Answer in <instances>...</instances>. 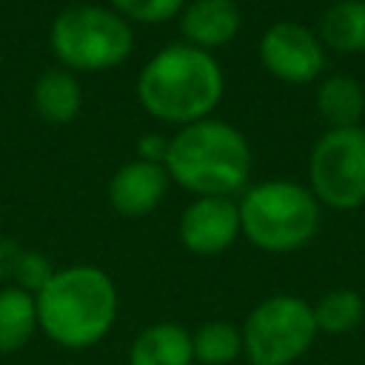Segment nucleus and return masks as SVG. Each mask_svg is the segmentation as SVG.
I'll return each instance as SVG.
<instances>
[{
	"instance_id": "obj_1",
	"label": "nucleus",
	"mask_w": 365,
	"mask_h": 365,
	"mask_svg": "<svg viewBox=\"0 0 365 365\" xmlns=\"http://www.w3.org/2000/svg\"><path fill=\"white\" fill-rule=\"evenodd\" d=\"M34 302L40 331L68 351L100 345L120 311L114 279L88 262L54 268L51 279L34 294Z\"/></svg>"
},
{
	"instance_id": "obj_2",
	"label": "nucleus",
	"mask_w": 365,
	"mask_h": 365,
	"mask_svg": "<svg viewBox=\"0 0 365 365\" xmlns=\"http://www.w3.org/2000/svg\"><path fill=\"white\" fill-rule=\"evenodd\" d=\"M222 68L211 51L188 43H171L160 48L137 77L140 106L174 125H191L205 120L222 100Z\"/></svg>"
},
{
	"instance_id": "obj_3",
	"label": "nucleus",
	"mask_w": 365,
	"mask_h": 365,
	"mask_svg": "<svg viewBox=\"0 0 365 365\" xmlns=\"http://www.w3.org/2000/svg\"><path fill=\"white\" fill-rule=\"evenodd\" d=\"M163 165L171 182L197 197H231L245 188L254 154L240 128L205 117L168 140Z\"/></svg>"
},
{
	"instance_id": "obj_4",
	"label": "nucleus",
	"mask_w": 365,
	"mask_h": 365,
	"mask_svg": "<svg viewBox=\"0 0 365 365\" xmlns=\"http://www.w3.org/2000/svg\"><path fill=\"white\" fill-rule=\"evenodd\" d=\"M240 208V231L251 245L268 254H291L305 248L319 231V202L294 180H265L251 185Z\"/></svg>"
},
{
	"instance_id": "obj_5",
	"label": "nucleus",
	"mask_w": 365,
	"mask_h": 365,
	"mask_svg": "<svg viewBox=\"0 0 365 365\" xmlns=\"http://www.w3.org/2000/svg\"><path fill=\"white\" fill-rule=\"evenodd\" d=\"M51 48L63 68L106 71L120 66L134 48V31L114 9L77 3L51 23Z\"/></svg>"
},
{
	"instance_id": "obj_6",
	"label": "nucleus",
	"mask_w": 365,
	"mask_h": 365,
	"mask_svg": "<svg viewBox=\"0 0 365 365\" xmlns=\"http://www.w3.org/2000/svg\"><path fill=\"white\" fill-rule=\"evenodd\" d=\"M240 331L248 365H294L319 336L311 302L297 294L265 297L251 308Z\"/></svg>"
},
{
	"instance_id": "obj_7",
	"label": "nucleus",
	"mask_w": 365,
	"mask_h": 365,
	"mask_svg": "<svg viewBox=\"0 0 365 365\" xmlns=\"http://www.w3.org/2000/svg\"><path fill=\"white\" fill-rule=\"evenodd\" d=\"M308 191L331 211L365 205V128H328L314 143Z\"/></svg>"
},
{
	"instance_id": "obj_8",
	"label": "nucleus",
	"mask_w": 365,
	"mask_h": 365,
	"mask_svg": "<svg viewBox=\"0 0 365 365\" xmlns=\"http://www.w3.org/2000/svg\"><path fill=\"white\" fill-rule=\"evenodd\" d=\"M259 60L271 77L299 86L317 80L325 68V46L308 26L279 20L262 31Z\"/></svg>"
},
{
	"instance_id": "obj_9",
	"label": "nucleus",
	"mask_w": 365,
	"mask_h": 365,
	"mask_svg": "<svg viewBox=\"0 0 365 365\" xmlns=\"http://www.w3.org/2000/svg\"><path fill=\"white\" fill-rule=\"evenodd\" d=\"M240 234V208L231 197H197L180 217V242L197 257L228 251Z\"/></svg>"
},
{
	"instance_id": "obj_10",
	"label": "nucleus",
	"mask_w": 365,
	"mask_h": 365,
	"mask_svg": "<svg viewBox=\"0 0 365 365\" xmlns=\"http://www.w3.org/2000/svg\"><path fill=\"white\" fill-rule=\"evenodd\" d=\"M168 182L165 165L131 160L108 180V202L123 217H145L163 202Z\"/></svg>"
},
{
	"instance_id": "obj_11",
	"label": "nucleus",
	"mask_w": 365,
	"mask_h": 365,
	"mask_svg": "<svg viewBox=\"0 0 365 365\" xmlns=\"http://www.w3.org/2000/svg\"><path fill=\"white\" fill-rule=\"evenodd\" d=\"M240 26L242 14L234 0H191L180 11V31L185 43L202 51L231 43Z\"/></svg>"
},
{
	"instance_id": "obj_12",
	"label": "nucleus",
	"mask_w": 365,
	"mask_h": 365,
	"mask_svg": "<svg viewBox=\"0 0 365 365\" xmlns=\"http://www.w3.org/2000/svg\"><path fill=\"white\" fill-rule=\"evenodd\" d=\"M125 365H194L191 331L177 322L145 325L131 339Z\"/></svg>"
},
{
	"instance_id": "obj_13",
	"label": "nucleus",
	"mask_w": 365,
	"mask_h": 365,
	"mask_svg": "<svg viewBox=\"0 0 365 365\" xmlns=\"http://www.w3.org/2000/svg\"><path fill=\"white\" fill-rule=\"evenodd\" d=\"M40 331L34 294L14 285L0 288V356L23 351Z\"/></svg>"
},
{
	"instance_id": "obj_14",
	"label": "nucleus",
	"mask_w": 365,
	"mask_h": 365,
	"mask_svg": "<svg viewBox=\"0 0 365 365\" xmlns=\"http://www.w3.org/2000/svg\"><path fill=\"white\" fill-rule=\"evenodd\" d=\"M80 83L68 68H48L34 83V108L46 123L63 125L80 114Z\"/></svg>"
},
{
	"instance_id": "obj_15",
	"label": "nucleus",
	"mask_w": 365,
	"mask_h": 365,
	"mask_svg": "<svg viewBox=\"0 0 365 365\" xmlns=\"http://www.w3.org/2000/svg\"><path fill=\"white\" fill-rule=\"evenodd\" d=\"M317 111L328 128H356L365 117V91L348 74H331L317 88Z\"/></svg>"
},
{
	"instance_id": "obj_16",
	"label": "nucleus",
	"mask_w": 365,
	"mask_h": 365,
	"mask_svg": "<svg viewBox=\"0 0 365 365\" xmlns=\"http://www.w3.org/2000/svg\"><path fill=\"white\" fill-rule=\"evenodd\" d=\"M319 43L342 51H365V0H336L319 17Z\"/></svg>"
},
{
	"instance_id": "obj_17",
	"label": "nucleus",
	"mask_w": 365,
	"mask_h": 365,
	"mask_svg": "<svg viewBox=\"0 0 365 365\" xmlns=\"http://www.w3.org/2000/svg\"><path fill=\"white\" fill-rule=\"evenodd\" d=\"M314 322L319 334L328 336H345L359 328L365 319V299L354 288H334L322 294L314 305Z\"/></svg>"
},
{
	"instance_id": "obj_18",
	"label": "nucleus",
	"mask_w": 365,
	"mask_h": 365,
	"mask_svg": "<svg viewBox=\"0 0 365 365\" xmlns=\"http://www.w3.org/2000/svg\"><path fill=\"white\" fill-rule=\"evenodd\" d=\"M191 348L200 365H231L242 356V331L228 319H208L191 331Z\"/></svg>"
},
{
	"instance_id": "obj_19",
	"label": "nucleus",
	"mask_w": 365,
	"mask_h": 365,
	"mask_svg": "<svg viewBox=\"0 0 365 365\" xmlns=\"http://www.w3.org/2000/svg\"><path fill=\"white\" fill-rule=\"evenodd\" d=\"M123 20L134 23H165L182 11L185 0H108Z\"/></svg>"
},
{
	"instance_id": "obj_20",
	"label": "nucleus",
	"mask_w": 365,
	"mask_h": 365,
	"mask_svg": "<svg viewBox=\"0 0 365 365\" xmlns=\"http://www.w3.org/2000/svg\"><path fill=\"white\" fill-rule=\"evenodd\" d=\"M51 274H54V268L46 254H40L34 248H23L17 257L14 274H11V285L20 291H29V294H37L51 279Z\"/></svg>"
},
{
	"instance_id": "obj_21",
	"label": "nucleus",
	"mask_w": 365,
	"mask_h": 365,
	"mask_svg": "<svg viewBox=\"0 0 365 365\" xmlns=\"http://www.w3.org/2000/svg\"><path fill=\"white\" fill-rule=\"evenodd\" d=\"M137 154H140V160H145V163L163 165V163H165V154H168V140H165L163 134H143L140 143H137Z\"/></svg>"
},
{
	"instance_id": "obj_22",
	"label": "nucleus",
	"mask_w": 365,
	"mask_h": 365,
	"mask_svg": "<svg viewBox=\"0 0 365 365\" xmlns=\"http://www.w3.org/2000/svg\"><path fill=\"white\" fill-rule=\"evenodd\" d=\"M20 251H23V245H17L14 240H0V282H11Z\"/></svg>"
},
{
	"instance_id": "obj_23",
	"label": "nucleus",
	"mask_w": 365,
	"mask_h": 365,
	"mask_svg": "<svg viewBox=\"0 0 365 365\" xmlns=\"http://www.w3.org/2000/svg\"><path fill=\"white\" fill-rule=\"evenodd\" d=\"M0 222H3V211H0Z\"/></svg>"
}]
</instances>
